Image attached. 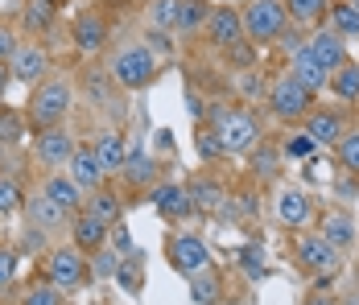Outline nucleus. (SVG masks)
Returning a JSON list of instances; mask_svg holds the SVG:
<instances>
[{
	"instance_id": "nucleus-1",
	"label": "nucleus",
	"mask_w": 359,
	"mask_h": 305,
	"mask_svg": "<svg viewBox=\"0 0 359 305\" xmlns=\"http://www.w3.org/2000/svg\"><path fill=\"white\" fill-rule=\"evenodd\" d=\"M74 103V91L67 79H46L41 87L34 91V103H29V120H34V128H58L62 120H67V111H71Z\"/></svg>"
},
{
	"instance_id": "nucleus-2",
	"label": "nucleus",
	"mask_w": 359,
	"mask_h": 305,
	"mask_svg": "<svg viewBox=\"0 0 359 305\" xmlns=\"http://www.w3.org/2000/svg\"><path fill=\"white\" fill-rule=\"evenodd\" d=\"M111 79L116 87L124 91H137V87H149L157 79V62H153V50L149 46H128L111 58Z\"/></svg>"
},
{
	"instance_id": "nucleus-3",
	"label": "nucleus",
	"mask_w": 359,
	"mask_h": 305,
	"mask_svg": "<svg viewBox=\"0 0 359 305\" xmlns=\"http://www.w3.org/2000/svg\"><path fill=\"white\" fill-rule=\"evenodd\" d=\"M285 4L281 0H252L248 8L240 13V21H244V34L252 41H273V37H281L285 29Z\"/></svg>"
},
{
	"instance_id": "nucleus-4",
	"label": "nucleus",
	"mask_w": 359,
	"mask_h": 305,
	"mask_svg": "<svg viewBox=\"0 0 359 305\" xmlns=\"http://www.w3.org/2000/svg\"><path fill=\"white\" fill-rule=\"evenodd\" d=\"M215 136L223 144V153H252L260 144V128L248 111H219L215 116Z\"/></svg>"
},
{
	"instance_id": "nucleus-5",
	"label": "nucleus",
	"mask_w": 359,
	"mask_h": 305,
	"mask_svg": "<svg viewBox=\"0 0 359 305\" xmlns=\"http://www.w3.org/2000/svg\"><path fill=\"white\" fill-rule=\"evenodd\" d=\"M46 272H50V285L62 293H74L83 280H87V260H83V252L79 248H58V252H50V264H46Z\"/></svg>"
},
{
	"instance_id": "nucleus-6",
	"label": "nucleus",
	"mask_w": 359,
	"mask_h": 305,
	"mask_svg": "<svg viewBox=\"0 0 359 305\" xmlns=\"http://www.w3.org/2000/svg\"><path fill=\"white\" fill-rule=\"evenodd\" d=\"M170 260H174L178 272L198 276V272H207V264H211V252H207V243H203L198 236H174V243H170Z\"/></svg>"
},
{
	"instance_id": "nucleus-7",
	"label": "nucleus",
	"mask_w": 359,
	"mask_h": 305,
	"mask_svg": "<svg viewBox=\"0 0 359 305\" xmlns=\"http://www.w3.org/2000/svg\"><path fill=\"white\" fill-rule=\"evenodd\" d=\"M50 67V58H46V50L41 46H17L13 50V58H8V79H17V83H41V74Z\"/></svg>"
},
{
	"instance_id": "nucleus-8",
	"label": "nucleus",
	"mask_w": 359,
	"mask_h": 305,
	"mask_svg": "<svg viewBox=\"0 0 359 305\" xmlns=\"http://www.w3.org/2000/svg\"><path fill=\"white\" fill-rule=\"evenodd\" d=\"M297 260H302L306 269H314V272H330V276H334L343 256H339V252H334V248H330V243H326L323 236H302V239H297Z\"/></svg>"
},
{
	"instance_id": "nucleus-9",
	"label": "nucleus",
	"mask_w": 359,
	"mask_h": 305,
	"mask_svg": "<svg viewBox=\"0 0 359 305\" xmlns=\"http://www.w3.org/2000/svg\"><path fill=\"white\" fill-rule=\"evenodd\" d=\"M306 54H310L326 74H334V70L347 62V41L334 34V29H323V34H314V41L306 46Z\"/></svg>"
},
{
	"instance_id": "nucleus-10",
	"label": "nucleus",
	"mask_w": 359,
	"mask_h": 305,
	"mask_svg": "<svg viewBox=\"0 0 359 305\" xmlns=\"http://www.w3.org/2000/svg\"><path fill=\"white\" fill-rule=\"evenodd\" d=\"M269 103H273V111H277L281 120H297V116H306V111H310V91H306V87H297L293 79H281V83L273 87Z\"/></svg>"
},
{
	"instance_id": "nucleus-11",
	"label": "nucleus",
	"mask_w": 359,
	"mask_h": 305,
	"mask_svg": "<svg viewBox=\"0 0 359 305\" xmlns=\"http://www.w3.org/2000/svg\"><path fill=\"white\" fill-rule=\"evenodd\" d=\"M318 236H323L339 256H343V252H351V248H355V219H351V215H343V210H330V215L323 219V231H318Z\"/></svg>"
},
{
	"instance_id": "nucleus-12",
	"label": "nucleus",
	"mask_w": 359,
	"mask_h": 305,
	"mask_svg": "<svg viewBox=\"0 0 359 305\" xmlns=\"http://www.w3.org/2000/svg\"><path fill=\"white\" fill-rule=\"evenodd\" d=\"M91 153H95V161H100V170L104 173L124 170V161H128V144H124V136L120 133H100L95 136V144H91Z\"/></svg>"
},
{
	"instance_id": "nucleus-13",
	"label": "nucleus",
	"mask_w": 359,
	"mask_h": 305,
	"mask_svg": "<svg viewBox=\"0 0 359 305\" xmlns=\"http://www.w3.org/2000/svg\"><path fill=\"white\" fill-rule=\"evenodd\" d=\"M149 203L157 206V210H161L165 219H186V215L194 210V203H190V194H186L182 186H174V182H165V186H153Z\"/></svg>"
},
{
	"instance_id": "nucleus-14",
	"label": "nucleus",
	"mask_w": 359,
	"mask_h": 305,
	"mask_svg": "<svg viewBox=\"0 0 359 305\" xmlns=\"http://www.w3.org/2000/svg\"><path fill=\"white\" fill-rule=\"evenodd\" d=\"M37 157L46 161V165H67L74 157V140L62 128H46V133L37 136Z\"/></svg>"
},
{
	"instance_id": "nucleus-15",
	"label": "nucleus",
	"mask_w": 359,
	"mask_h": 305,
	"mask_svg": "<svg viewBox=\"0 0 359 305\" xmlns=\"http://www.w3.org/2000/svg\"><path fill=\"white\" fill-rule=\"evenodd\" d=\"M67 177H71L79 190H95L100 177H104V170H100V161H95L91 149H74V157L67 161Z\"/></svg>"
},
{
	"instance_id": "nucleus-16",
	"label": "nucleus",
	"mask_w": 359,
	"mask_h": 305,
	"mask_svg": "<svg viewBox=\"0 0 359 305\" xmlns=\"http://www.w3.org/2000/svg\"><path fill=\"white\" fill-rule=\"evenodd\" d=\"M207 29H211V41H215V46H236V41L244 37V21H240L236 8H211Z\"/></svg>"
},
{
	"instance_id": "nucleus-17",
	"label": "nucleus",
	"mask_w": 359,
	"mask_h": 305,
	"mask_svg": "<svg viewBox=\"0 0 359 305\" xmlns=\"http://www.w3.org/2000/svg\"><path fill=\"white\" fill-rule=\"evenodd\" d=\"M277 219H281L285 227H306V223L314 219V203H310V194H302V190H285L281 203H277Z\"/></svg>"
},
{
	"instance_id": "nucleus-18",
	"label": "nucleus",
	"mask_w": 359,
	"mask_h": 305,
	"mask_svg": "<svg viewBox=\"0 0 359 305\" xmlns=\"http://www.w3.org/2000/svg\"><path fill=\"white\" fill-rule=\"evenodd\" d=\"M104 37H108V25H104L95 13H83V17L74 21V41H79L83 54H95V50L104 46Z\"/></svg>"
},
{
	"instance_id": "nucleus-19",
	"label": "nucleus",
	"mask_w": 359,
	"mask_h": 305,
	"mask_svg": "<svg viewBox=\"0 0 359 305\" xmlns=\"http://www.w3.org/2000/svg\"><path fill=\"white\" fill-rule=\"evenodd\" d=\"M108 243V227L104 223H95L91 215H79L74 219V248L79 252H100Z\"/></svg>"
},
{
	"instance_id": "nucleus-20",
	"label": "nucleus",
	"mask_w": 359,
	"mask_h": 305,
	"mask_svg": "<svg viewBox=\"0 0 359 305\" xmlns=\"http://www.w3.org/2000/svg\"><path fill=\"white\" fill-rule=\"evenodd\" d=\"M306 136H310L314 144H339V140H343V124H339L334 111H314L310 124H306Z\"/></svg>"
},
{
	"instance_id": "nucleus-21",
	"label": "nucleus",
	"mask_w": 359,
	"mask_h": 305,
	"mask_svg": "<svg viewBox=\"0 0 359 305\" xmlns=\"http://www.w3.org/2000/svg\"><path fill=\"white\" fill-rule=\"evenodd\" d=\"M289 79L314 95V91H323V87H326V79H330V74H326V70L318 67V62H314L306 50H302V54H297V62H293V74H289Z\"/></svg>"
},
{
	"instance_id": "nucleus-22",
	"label": "nucleus",
	"mask_w": 359,
	"mask_h": 305,
	"mask_svg": "<svg viewBox=\"0 0 359 305\" xmlns=\"http://www.w3.org/2000/svg\"><path fill=\"white\" fill-rule=\"evenodd\" d=\"M41 194H46L54 206H62V210H74V206H79V198H83V190L74 186L67 173H54V177H46V190H41Z\"/></svg>"
},
{
	"instance_id": "nucleus-23",
	"label": "nucleus",
	"mask_w": 359,
	"mask_h": 305,
	"mask_svg": "<svg viewBox=\"0 0 359 305\" xmlns=\"http://www.w3.org/2000/svg\"><path fill=\"white\" fill-rule=\"evenodd\" d=\"M207 21H211V4H207V0H178V29L194 34V29L207 25Z\"/></svg>"
},
{
	"instance_id": "nucleus-24",
	"label": "nucleus",
	"mask_w": 359,
	"mask_h": 305,
	"mask_svg": "<svg viewBox=\"0 0 359 305\" xmlns=\"http://www.w3.org/2000/svg\"><path fill=\"white\" fill-rule=\"evenodd\" d=\"M330 91L339 100H359V67L355 62H343V67L330 74Z\"/></svg>"
},
{
	"instance_id": "nucleus-25",
	"label": "nucleus",
	"mask_w": 359,
	"mask_h": 305,
	"mask_svg": "<svg viewBox=\"0 0 359 305\" xmlns=\"http://www.w3.org/2000/svg\"><path fill=\"white\" fill-rule=\"evenodd\" d=\"M330 29L339 37H359V8L355 4H339L330 8Z\"/></svg>"
},
{
	"instance_id": "nucleus-26",
	"label": "nucleus",
	"mask_w": 359,
	"mask_h": 305,
	"mask_svg": "<svg viewBox=\"0 0 359 305\" xmlns=\"http://www.w3.org/2000/svg\"><path fill=\"white\" fill-rule=\"evenodd\" d=\"M149 21H153V29H157V34H170V29H178V0H153V8H149Z\"/></svg>"
},
{
	"instance_id": "nucleus-27",
	"label": "nucleus",
	"mask_w": 359,
	"mask_h": 305,
	"mask_svg": "<svg viewBox=\"0 0 359 305\" xmlns=\"http://www.w3.org/2000/svg\"><path fill=\"white\" fill-rule=\"evenodd\" d=\"M87 215H91L95 223H104V227H116V223H120V203H116L111 194H95V198L87 203Z\"/></svg>"
},
{
	"instance_id": "nucleus-28",
	"label": "nucleus",
	"mask_w": 359,
	"mask_h": 305,
	"mask_svg": "<svg viewBox=\"0 0 359 305\" xmlns=\"http://www.w3.org/2000/svg\"><path fill=\"white\" fill-rule=\"evenodd\" d=\"M153 157H144V153H128V161H124V177L133 182V186H149L153 182Z\"/></svg>"
},
{
	"instance_id": "nucleus-29",
	"label": "nucleus",
	"mask_w": 359,
	"mask_h": 305,
	"mask_svg": "<svg viewBox=\"0 0 359 305\" xmlns=\"http://www.w3.org/2000/svg\"><path fill=\"white\" fill-rule=\"evenodd\" d=\"M29 215H34V223H37V227H58V223L67 219V210H62V206H54L50 198H46V194L29 203Z\"/></svg>"
},
{
	"instance_id": "nucleus-30",
	"label": "nucleus",
	"mask_w": 359,
	"mask_h": 305,
	"mask_svg": "<svg viewBox=\"0 0 359 305\" xmlns=\"http://www.w3.org/2000/svg\"><path fill=\"white\" fill-rule=\"evenodd\" d=\"M190 203L198 206V210H215V206H227V203H223V190H219L215 182H198V186L190 190Z\"/></svg>"
},
{
	"instance_id": "nucleus-31",
	"label": "nucleus",
	"mask_w": 359,
	"mask_h": 305,
	"mask_svg": "<svg viewBox=\"0 0 359 305\" xmlns=\"http://www.w3.org/2000/svg\"><path fill=\"white\" fill-rule=\"evenodd\" d=\"M285 13L293 21H318L326 13V0H285Z\"/></svg>"
},
{
	"instance_id": "nucleus-32",
	"label": "nucleus",
	"mask_w": 359,
	"mask_h": 305,
	"mask_svg": "<svg viewBox=\"0 0 359 305\" xmlns=\"http://www.w3.org/2000/svg\"><path fill=\"white\" fill-rule=\"evenodd\" d=\"M190 293H194V301H198V305H215L219 280L211 276V272H198V276H194V285H190Z\"/></svg>"
},
{
	"instance_id": "nucleus-33",
	"label": "nucleus",
	"mask_w": 359,
	"mask_h": 305,
	"mask_svg": "<svg viewBox=\"0 0 359 305\" xmlns=\"http://www.w3.org/2000/svg\"><path fill=\"white\" fill-rule=\"evenodd\" d=\"M240 264H244V272H248L252 280H260V276H264V248H260V243L240 248Z\"/></svg>"
},
{
	"instance_id": "nucleus-34",
	"label": "nucleus",
	"mask_w": 359,
	"mask_h": 305,
	"mask_svg": "<svg viewBox=\"0 0 359 305\" xmlns=\"http://www.w3.org/2000/svg\"><path fill=\"white\" fill-rule=\"evenodd\" d=\"M314 149H318V144H314L306 133H297V136H289L285 140V157H293V161H310Z\"/></svg>"
},
{
	"instance_id": "nucleus-35",
	"label": "nucleus",
	"mask_w": 359,
	"mask_h": 305,
	"mask_svg": "<svg viewBox=\"0 0 359 305\" xmlns=\"http://www.w3.org/2000/svg\"><path fill=\"white\" fill-rule=\"evenodd\" d=\"M339 157H343V165L351 173H359V133H347L339 140Z\"/></svg>"
},
{
	"instance_id": "nucleus-36",
	"label": "nucleus",
	"mask_w": 359,
	"mask_h": 305,
	"mask_svg": "<svg viewBox=\"0 0 359 305\" xmlns=\"http://www.w3.org/2000/svg\"><path fill=\"white\" fill-rule=\"evenodd\" d=\"M21 305H62V293H58L54 285H34Z\"/></svg>"
},
{
	"instance_id": "nucleus-37",
	"label": "nucleus",
	"mask_w": 359,
	"mask_h": 305,
	"mask_svg": "<svg viewBox=\"0 0 359 305\" xmlns=\"http://www.w3.org/2000/svg\"><path fill=\"white\" fill-rule=\"evenodd\" d=\"M50 17H54V13H50V0H34V4L25 8L29 29H46V25H50Z\"/></svg>"
},
{
	"instance_id": "nucleus-38",
	"label": "nucleus",
	"mask_w": 359,
	"mask_h": 305,
	"mask_svg": "<svg viewBox=\"0 0 359 305\" xmlns=\"http://www.w3.org/2000/svg\"><path fill=\"white\" fill-rule=\"evenodd\" d=\"M116 280H120L128 293H137V289H141V264H120V269H116Z\"/></svg>"
},
{
	"instance_id": "nucleus-39",
	"label": "nucleus",
	"mask_w": 359,
	"mask_h": 305,
	"mask_svg": "<svg viewBox=\"0 0 359 305\" xmlns=\"http://www.w3.org/2000/svg\"><path fill=\"white\" fill-rule=\"evenodd\" d=\"M95 276H116V269H120V260H116V252H108V248H100V256H95Z\"/></svg>"
},
{
	"instance_id": "nucleus-40",
	"label": "nucleus",
	"mask_w": 359,
	"mask_h": 305,
	"mask_svg": "<svg viewBox=\"0 0 359 305\" xmlns=\"http://www.w3.org/2000/svg\"><path fill=\"white\" fill-rule=\"evenodd\" d=\"M17 206H21V190L8 177H0V210H17Z\"/></svg>"
},
{
	"instance_id": "nucleus-41",
	"label": "nucleus",
	"mask_w": 359,
	"mask_h": 305,
	"mask_svg": "<svg viewBox=\"0 0 359 305\" xmlns=\"http://www.w3.org/2000/svg\"><path fill=\"white\" fill-rule=\"evenodd\" d=\"M198 153H203L207 161L223 157V144H219V136H215V133H203V136H198Z\"/></svg>"
},
{
	"instance_id": "nucleus-42",
	"label": "nucleus",
	"mask_w": 359,
	"mask_h": 305,
	"mask_svg": "<svg viewBox=\"0 0 359 305\" xmlns=\"http://www.w3.org/2000/svg\"><path fill=\"white\" fill-rule=\"evenodd\" d=\"M256 153V149H252ZM256 170L264 173V177H273L277 173V153H256Z\"/></svg>"
},
{
	"instance_id": "nucleus-43",
	"label": "nucleus",
	"mask_w": 359,
	"mask_h": 305,
	"mask_svg": "<svg viewBox=\"0 0 359 305\" xmlns=\"http://www.w3.org/2000/svg\"><path fill=\"white\" fill-rule=\"evenodd\" d=\"M13 280V252H0V289H8Z\"/></svg>"
},
{
	"instance_id": "nucleus-44",
	"label": "nucleus",
	"mask_w": 359,
	"mask_h": 305,
	"mask_svg": "<svg viewBox=\"0 0 359 305\" xmlns=\"http://www.w3.org/2000/svg\"><path fill=\"white\" fill-rule=\"evenodd\" d=\"M111 248H116V252H133V239H128V231H124L120 223H116V231H111Z\"/></svg>"
},
{
	"instance_id": "nucleus-45",
	"label": "nucleus",
	"mask_w": 359,
	"mask_h": 305,
	"mask_svg": "<svg viewBox=\"0 0 359 305\" xmlns=\"http://www.w3.org/2000/svg\"><path fill=\"white\" fill-rule=\"evenodd\" d=\"M281 46H285V50L293 54V58H297V54L306 50V46H302V37H297V34H289V29H281Z\"/></svg>"
},
{
	"instance_id": "nucleus-46",
	"label": "nucleus",
	"mask_w": 359,
	"mask_h": 305,
	"mask_svg": "<svg viewBox=\"0 0 359 305\" xmlns=\"http://www.w3.org/2000/svg\"><path fill=\"white\" fill-rule=\"evenodd\" d=\"M13 50H17V37L8 34V29H0V62L13 58Z\"/></svg>"
},
{
	"instance_id": "nucleus-47",
	"label": "nucleus",
	"mask_w": 359,
	"mask_h": 305,
	"mask_svg": "<svg viewBox=\"0 0 359 305\" xmlns=\"http://www.w3.org/2000/svg\"><path fill=\"white\" fill-rule=\"evenodd\" d=\"M149 41H153L149 50H157V54H170V50H174V41H170L165 34H157V29H153V37H149Z\"/></svg>"
},
{
	"instance_id": "nucleus-48",
	"label": "nucleus",
	"mask_w": 359,
	"mask_h": 305,
	"mask_svg": "<svg viewBox=\"0 0 359 305\" xmlns=\"http://www.w3.org/2000/svg\"><path fill=\"white\" fill-rule=\"evenodd\" d=\"M87 91H91L95 100H104V95H108V83H104V79H91V83H87Z\"/></svg>"
},
{
	"instance_id": "nucleus-49",
	"label": "nucleus",
	"mask_w": 359,
	"mask_h": 305,
	"mask_svg": "<svg viewBox=\"0 0 359 305\" xmlns=\"http://www.w3.org/2000/svg\"><path fill=\"white\" fill-rule=\"evenodd\" d=\"M153 140H157V149H170V144H174V133H170V128H157Z\"/></svg>"
},
{
	"instance_id": "nucleus-50",
	"label": "nucleus",
	"mask_w": 359,
	"mask_h": 305,
	"mask_svg": "<svg viewBox=\"0 0 359 305\" xmlns=\"http://www.w3.org/2000/svg\"><path fill=\"white\" fill-rule=\"evenodd\" d=\"M4 87H8V67L0 62V100H4Z\"/></svg>"
},
{
	"instance_id": "nucleus-51",
	"label": "nucleus",
	"mask_w": 359,
	"mask_h": 305,
	"mask_svg": "<svg viewBox=\"0 0 359 305\" xmlns=\"http://www.w3.org/2000/svg\"><path fill=\"white\" fill-rule=\"evenodd\" d=\"M306 305H334V301H330V297H310Z\"/></svg>"
},
{
	"instance_id": "nucleus-52",
	"label": "nucleus",
	"mask_w": 359,
	"mask_h": 305,
	"mask_svg": "<svg viewBox=\"0 0 359 305\" xmlns=\"http://www.w3.org/2000/svg\"><path fill=\"white\" fill-rule=\"evenodd\" d=\"M351 4H355V8H359V0H351Z\"/></svg>"
}]
</instances>
